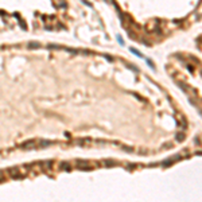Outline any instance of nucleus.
<instances>
[{
    "instance_id": "nucleus-3",
    "label": "nucleus",
    "mask_w": 202,
    "mask_h": 202,
    "mask_svg": "<svg viewBox=\"0 0 202 202\" xmlns=\"http://www.w3.org/2000/svg\"><path fill=\"white\" fill-rule=\"evenodd\" d=\"M75 165H77V167H78V168H81V170H92V168L88 166V163L84 162V160H77Z\"/></svg>"
},
{
    "instance_id": "nucleus-4",
    "label": "nucleus",
    "mask_w": 202,
    "mask_h": 202,
    "mask_svg": "<svg viewBox=\"0 0 202 202\" xmlns=\"http://www.w3.org/2000/svg\"><path fill=\"white\" fill-rule=\"evenodd\" d=\"M28 49H39L41 47V43H38V42H30L27 45Z\"/></svg>"
},
{
    "instance_id": "nucleus-5",
    "label": "nucleus",
    "mask_w": 202,
    "mask_h": 202,
    "mask_svg": "<svg viewBox=\"0 0 202 202\" xmlns=\"http://www.w3.org/2000/svg\"><path fill=\"white\" fill-rule=\"evenodd\" d=\"M51 144H53V141L42 140V141H41V147H42V148H46V147H49V146H51Z\"/></svg>"
},
{
    "instance_id": "nucleus-8",
    "label": "nucleus",
    "mask_w": 202,
    "mask_h": 202,
    "mask_svg": "<svg viewBox=\"0 0 202 202\" xmlns=\"http://www.w3.org/2000/svg\"><path fill=\"white\" fill-rule=\"evenodd\" d=\"M105 165L106 166H113V165H116L115 162H112V160H105Z\"/></svg>"
},
{
    "instance_id": "nucleus-9",
    "label": "nucleus",
    "mask_w": 202,
    "mask_h": 202,
    "mask_svg": "<svg viewBox=\"0 0 202 202\" xmlns=\"http://www.w3.org/2000/svg\"><path fill=\"white\" fill-rule=\"evenodd\" d=\"M177 139H178V140L181 141L182 139H185V135H182V134H178V137H177Z\"/></svg>"
},
{
    "instance_id": "nucleus-1",
    "label": "nucleus",
    "mask_w": 202,
    "mask_h": 202,
    "mask_svg": "<svg viewBox=\"0 0 202 202\" xmlns=\"http://www.w3.org/2000/svg\"><path fill=\"white\" fill-rule=\"evenodd\" d=\"M34 146H35L34 140H27V141H23V143L20 144V148H23V150H30V148H32Z\"/></svg>"
},
{
    "instance_id": "nucleus-7",
    "label": "nucleus",
    "mask_w": 202,
    "mask_h": 202,
    "mask_svg": "<svg viewBox=\"0 0 202 202\" xmlns=\"http://www.w3.org/2000/svg\"><path fill=\"white\" fill-rule=\"evenodd\" d=\"M61 168H63V170H70V166H69V163H61Z\"/></svg>"
},
{
    "instance_id": "nucleus-2",
    "label": "nucleus",
    "mask_w": 202,
    "mask_h": 202,
    "mask_svg": "<svg viewBox=\"0 0 202 202\" xmlns=\"http://www.w3.org/2000/svg\"><path fill=\"white\" fill-rule=\"evenodd\" d=\"M8 172H10V175L11 177H12V178H22V177H23V175L20 174V172H19V170H18V168H10V170H8Z\"/></svg>"
},
{
    "instance_id": "nucleus-6",
    "label": "nucleus",
    "mask_w": 202,
    "mask_h": 202,
    "mask_svg": "<svg viewBox=\"0 0 202 202\" xmlns=\"http://www.w3.org/2000/svg\"><path fill=\"white\" fill-rule=\"evenodd\" d=\"M47 47L49 49H59V50H65V47H62V46H59V45H49Z\"/></svg>"
}]
</instances>
